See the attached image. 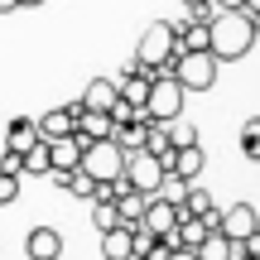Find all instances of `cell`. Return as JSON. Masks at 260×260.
Masks as SVG:
<instances>
[{
    "instance_id": "12",
    "label": "cell",
    "mask_w": 260,
    "mask_h": 260,
    "mask_svg": "<svg viewBox=\"0 0 260 260\" xmlns=\"http://www.w3.org/2000/svg\"><path fill=\"white\" fill-rule=\"evenodd\" d=\"M149 82H154L149 73H140V68H125V73L116 77V96H121L125 106H135V111H140V106H145V96H149Z\"/></svg>"
},
{
    "instance_id": "29",
    "label": "cell",
    "mask_w": 260,
    "mask_h": 260,
    "mask_svg": "<svg viewBox=\"0 0 260 260\" xmlns=\"http://www.w3.org/2000/svg\"><path fill=\"white\" fill-rule=\"evenodd\" d=\"M212 5H217V10H251V15H255L260 0H212Z\"/></svg>"
},
{
    "instance_id": "13",
    "label": "cell",
    "mask_w": 260,
    "mask_h": 260,
    "mask_svg": "<svg viewBox=\"0 0 260 260\" xmlns=\"http://www.w3.org/2000/svg\"><path fill=\"white\" fill-rule=\"evenodd\" d=\"M111 116L106 111H82V106H77V121H73V135L82 140V145H92V140H111Z\"/></svg>"
},
{
    "instance_id": "18",
    "label": "cell",
    "mask_w": 260,
    "mask_h": 260,
    "mask_svg": "<svg viewBox=\"0 0 260 260\" xmlns=\"http://www.w3.org/2000/svg\"><path fill=\"white\" fill-rule=\"evenodd\" d=\"M207 232H212V226H207V217H178V226H174V246H178V251H198Z\"/></svg>"
},
{
    "instance_id": "28",
    "label": "cell",
    "mask_w": 260,
    "mask_h": 260,
    "mask_svg": "<svg viewBox=\"0 0 260 260\" xmlns=\"http://www.w3.org/2000/svg\"><path fill=\"white\" fill-rule=\"evenodd\" d=\"M10 203H19V178L0 174V207H10Z\"/></svg>"
},
{
    "instance_id": "32",
    "label": "cell",
    "mask_w": 260,
    "mask_h": 260,
    "mask_svg": "<svg viewBox=\"0 0 260 260\" xmlns=\"http://www.w3.org/2000/svg\"><path fill=\"white\" fill-rule=\"evenodd\" d=\"M183 5H203V0H183Z\"/></svg>"
},
{
    "instance_id": "26",
    "label": "cell",
    "mask_w": 260,
    "mask_h": 260,
    "mask_svg": "<svg viewBox=\"0 0 260 260\" xmlns=\"http://www.w3.org/2000/svg\"><path fill=\"white\" fill-rule=\"evenodd\" d=\"M241 154L246 159H260V121H246L241 125Z\"/></svg>"
},
{
    "instance_id": "15",
    "label": "cell",
    "mask_w": 260,
    "mask_h": 260,
    "mask_svg": "<svg viewBox=\"0 0 260 260\" xmlns=\"http://www.w3.org/2000/svg\"><path fill=\"white\" fill-rule=\"evenodd\" d=\"M102 255L106 260H135V226H111V232H102Z\"/></svg>"
},
{
    "instance_id": "5",
    "label": "cell",
    "mask_w": 260,
    "mask_h": 260,
    "mask_svg": "<svg viewBox=\"0 0 260 260\" xmlns=\"http://www.w3.org/2000/svg\"><path fill=\"white\" fill-rule=\"evenodd\" d=\"M183 96H188V92L174 82V77L159 73L154 82H149V96H145V106H140V111H145V121L169 125V121H178V116H183Z\"/></svg>"
},
{
    "instance_id": "19",
    "label": "cell",
    "mask_w": 260,
    "mask_h": 260,
    "mask_svg": "<svg viewBox=\"0 0 260 260\" xmlns=\"http://www.w3.org/2000/svg\"><path fill=\"white\" fill-rule=\"evenodd\" d=\"M0 145H5V149H19V154H24L29 145H39V135H34V121H29V116H15V121H10L5 130H0Z\"/></svg>"
},
{
    "instance_id": "3",
    "label": "cell",
    "mask_w": 260,
    "mask_h": 260,
    "mask_svg": "<svg viewBox=\"0 0 260 260\" xmlns=\"http://www.w3.org/2000/svg\"><path fill=\"white\" fill-rule=\"evenodd\" d=\"M169 77H174L183 92H212V82H217V58L207 53V48L174 53V63H169Z\"/></svg>"
},
{
    "instance_id": "25",
    "label": "cell",
    "mask_w": 260,
    "mask_h": 260,
    "mask_svg": "<svg viewBox=\"0 0 260 260\" xmlns=\"http://www.w3.org/2000/svg\"><path fill=\"white\" fill-rule=\"evenodd\" d=\"M193 255H198V260H226V236L207 232V236H203V246H198Z\"/></svg>"
},
{
    "instance_id": "10",
    "label": "cell",
    "mask_w": 260,
    "mask_h": 260,
    "mask_svg": "<svg viewBox=\"0 0 260 260\" xmlns=\"http://www.w3.org/2000/svg\"><path fill=\"white\" fill-rule=\"evenodd\" d=\"M73 121H77V102H73V106H53V111H44V116L34 121V135L44 140V145L68 140V135H73Z\"/></svg>"
},
{
    "instance_id": "23",
    "label": "cell",
    "mask_w": 260,
    "mask_h": 260,
    "mask_svg": "<svg viewBox=\"0 0 260 260\" xmlns=\"http://www.w3.org/2000/svg\"><path fill=\"white\" fill-rule=\"evenodd\" d=\"M24 174H34V178H48V145H44V140L24 149Z\"/></svg>"
},
{
    "instance_id": "21",
    "label": "cell",
    "mask_w": 260,
    "mask_h": 260,
    "mask_svg": "<svg viewBox=\"0 0 260 260\" xmlns=\"http://www.w3.org/2000/svg\"><path fill=\"white\" fill-rule=\"evenodd\" d=\"M164 130H169V145H174V149L198 145V125H193V121H183V116H178V121H169Z\"/></svg>"
},
{
    "instance_id": "2",
    "label": "cell",
    "mask_w": 260,
    "mask_h": 260,
    "mask_svg": "<svg viewBox=\"0 0 260 260\" xmlns=\"http://www.w3.org/2000/svg\"><path fill=\"white\" fill-rule=\"evenodd\" d=\"M174 53H178L174 24H169V19H149V24H145V34H140V44H135V63H130V68H140V73L159 77V73H169Z\"/></svg>"
},
{
    "instance_id": "1",
    "label": "cell",
    "mask_w": 260,
    "mask_h": 260,
    "mask_svg": "<svg viewBox=\"0 0 260 260\" xmlns=\"http://www.w3.org/2000/svg\"><path fill=\"white\" fill-rule=\"evenodd\" d=\"M255 34H260V24L251 10H217V19L207 24V53L217 63H236L255 48Z\"/></svg>"
},
{
    "instance_id": "11",
    "label": "cell",
    "mask_w": 260,
    "mask_h": 260,
    "mask_svg": "<svg viewBox=\"0 0 260 260\" xmlns=\"http://www.w3.org/2000/svg\"><path fill=\"white\" fill-rule=\"evenodd\" d=\"M24 255H29V260H63V236H58L53 226H29Z\"/></svg>"
},
{
    "instance_id": "17",
    "label": "cell",
    "mask_w": 260,
    "mask_h": 260,
    "mask_svg": "<svg viewBox=\"0 0 260 260\" xmlns=\"http://www.w3.org/2000/svg\"><path fill=\"white\" fill-rule=\"evenodd\" d=\"M212 212H217V198L207 193V188L188 183L183 198H178V217H212Z\"/></svg>"
},
{
    "instance_id": "9",
    "label": "cell",
    "mask_w": 260,
    "mask_h": 260,
    "mask_svg": "<svg viewBox=\"0 0 260 260\" xmlns=\"http://www.w3.org/2000/svg\"><path fill=\"white\" fill-rule=\"evenodd\" d=\"M159 164H164V178H178V183H193L198 174H203V145H188V149H169L164 159H159Z\"/></svg>"
},
{
    "instance_id": "4",
    "label": "cell",
    "mask_w": 260,
    "mask_h": 260,
    "mask_svg": "<svg viewBox=\"0 0 260 260\" xmlns=\"http://www.w3.org/2000/svg\"><path fill=\"white\" fill-rule=\"evenodd\" d=\"M77 169H82L92 183H116L125 169V149L116 145V140H92V145H82V154H77Z\"/></svg>"
},
{
    "instance_id": "30",
    "label": "cell",
    "mask_w": 260,
    "mask_h": 260,
    "mask_svg": "<svg viewBox=\"0 0 260 260\" xmlns=\"http://www.w3.org/2000/svg\"><path fill=\"white\" fill-rule=\"evenodd\" d=\"M169 260H198L193 251H178V246H174V255H169Z\"/></svg>"
},
{
    "instance_id": "6",
    "label": "cell",
    "mask_w": 260,
    "mask_h": 260,
    "mask_svg": "<svg viewBox=\"0 0 260 260\" xmlns=\"http://www.w3.org/2000/svg\"><path fill=\"white\" fill-rule=\"evenodd\" d=\"M207 226H212L217 236H226V241H255V236H260V212H255L251 203L217 207V212L207 217Z\"/></svg>"
},
{
    "instance_id": "20",
    "label": "cell",
    "mask_w": 260,
    "mask_h": 260,
    "mask_svg": "<svg viewBox=\"0 0 260 260\" xmlns=\"http://www.w3.org/2000/svg\"><path fill=\"white\" fill-rule=\"evenodd\" d=\"M92 226H96V232L121 226V217H116V203H111V198H92Z\"/></svg>"
},
{
    "instance_id": "27",
    "label": "cell",
    "mask_w": 260,
    "mask_h": 260,
    "mask_svg": "<svg viewBox=\"0 0 260 260\" xmlns=\"http://www.w3.org/2000/svg\"><path fill=\"white\" fill-rule=\"evenodd\" d=\"M0 174L24 178V154H19V149H5V145H0Z\"/></svg>"
},
{
    "instance_id": "14",
    "label": "cell",
    "mask_w": 260,
    "mask_h": 260,
    "mask_svg": "<svg viewBox=\"0 0 260 260\" xmlns=\"http://www.w3.org/2000/svg\"><path fill=\"white\" fill-rule=\"evenodd\" d=\"M77 106H82V111H111L116 106V77H92L87 92L77 96Z\"/></svg>"
},
{
    "instance_id": "16",
    "label": "cell",
    "mask_w": 260,
    "mask_h": 260,
    "mask_svg": "<svg viewBox=\"0 0 260 260\" xmlns=\"http://www.w3.org/2000/svg\"><path fill=\"white\" fill-rule=\"evenodd\" d=\"M77 154H82V140L77 135H68V140H53V145H48V174H73L77 169Z\"/></svg>"
},
{
    "instance_id": "22",
    "label": "cell",
    "mask_w": 260,
    "mask_h": 260,
    "mask_svg": "<svg viewBox=\"0 0 260 260\" xmlns=\"http://www.w3.org/2000/svg\"><path fill=\"white\" fill-rule=\"evenodd\" d=\"M140 149H145V154H154V159H164L169 149H174V145H169V130L149 121V130H145V145H140Z\"/></svg>"
},
{
    "instance_id": "8",
    "label": "cell",
    "mask_w": 260,
    "mask_h": 260,
    "mask_svg": "<svg viewBox=\"0 0 260 260\" xmlns=\"http://www.w3.org/2000/svg\"><path fill=\"white\" fill-rule=\"evenodd\" d=\"M140 226H145L149 236H174V226H178V198L149 193L145 198V212H140Z\"/></svg>"
},
{
    "instance_id": "24",
    "label": "cell",
    "mask_w": 260,
    "mask_h": 260,
    "mask_svg": "<svg viewBox=\"0 0 260 260\" xmlns=\"http://www.w3.org/2000/svg\"><path fill=\"white\" fill-rule=\"evenodd\" d=\"M63 193H73V198H87V203H92V198H96V183L82 174V169H73V174H68V183H63Z\"/></svg>"
},
{
    "instance_id": "7",
    "label": "cell",
    "mask_w": 260,
    "mask_h": 260,
    "mask_svg": "<svg viewBox=\"0 0 260 260\" xmlns=\"http://www.w3.org/2000/svg\"><path fill=\"white\" fill-rule=\"evenodd\" d=\"M121 178H125V188H135V193H159V188L169 183L164 178V164H159L154 154H145V149H130L125 154V169H121Z\"/></svg>"
},
{
    "instance_id": "31",
    "label": "cell",
    "mask_w": 260,
    "mask_h": 260,
    "mask_svg": "<svg viewBox=\"0 0 260 260\" xmlns=\"http://www.w3.org/2000/svg\"><path fill=\"white\" fill-rule=\"evenodd\" d=\"M10 10H19V0H0V15H10Z\"/></svg>"
}]
</instances>
